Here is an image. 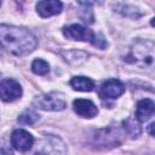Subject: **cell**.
Segmentation results:
<instances>
[{"label":"cell","instance_id":"7a4b0ae2","mask_svg":"<svg viewBox=\"0 0 155 155\" xmlns=\"http://www.w3.org/2000/svg\"><path fill=\"white\" fill-rule=\"evenodd\" d=\"M126 134L122 126H109L94 132L93 142L101 148H114L121 144Z\"/></svg>","mask_w":155,"mask_h":155},{"label":"cell","instance_id":"30bf717a","mask_svg":"<svg viewBox=\"0 0 155 155\" xmlns=\"http://www.w3.org/2000/svg\"><path fill=\"white\" fill-rule=\"evenodd\" d=\"M62 8H63V4L58 0H46V1H39L36 4V12L42 18L58 15L61 13Z\"/></svg>","mask_w":155,"mask_h":155},{"label":"cell","instance_id":"3957f363","mask_svg":"<svg viewBox=\"0 0 155 155\" xmlns=\"http://www.w3.org/2000/svg\"><path fill=\"white\" fill-rule=\"evenodd\" d=\"M128 58H132L128 62L139 64L140 67L151 65L154 61V44L151 41H142V40L134 42V45L130 51V54L127 56V59Z\"/></svg>","mask_w":155,"mask_h":155},{"label":"cell","instance_id":"52a82bcc","mask_svg":"<svg viewBox=\"0 0 155 155\" xmlns=\"http://www.w3.org/2000/svg\"><path fill=\"white\" fill-rule=\"evenodd\" d=\"M124 92H125V86L117 79H108L101 85L99 88V96L103 99L119 98Z\"/></svg>","mask_w":155,"mask_h":155},{"label":"cell","instance_id":"8fae6325","mask_svg":"<svg viewBox=\"0 0 155 155\" xmlns=\"http://www.w3.org/2000/svg\"><path fill=\"white\" fill-rule=\"evenodd\" d=\"M154 102L149 98L142 99L137 103V108H136V120L138 122H145L147 120H149L153 114H154Z\"/></svg>","mask_w":155,"mask_h":155},{"label":"cell","instance_id":"7c38bea8","mask_svg":"<svg viewBox=\"0 0 155 155\" xmlns=\"http://www.w3.org/2000/svg\"><path fill=\"white\" fill-rule=\"evenodd\" d=\"M70 86L75 91H81V92H91L94 88V82L86 76H74L70 80Z\"/></svg>","mask_w":155,"mask_h":155},{"label":"cell","instance_id":"ac0fdd59","mask_svg":"<svg viewBox=\"0 0 155 155\" xmlns=\"http://www.w3.org/2000/svg\"><path fill=\"white\" fill-rule=\"evenodd\" d=\"M0 76H1V75H0Z\"/></svg>","mask_w":155,"mask_h":155},{"label":"cell","instance_id":"9c48e42d","mask_svg":"<svg viewBox=\"0 0 155 155\" xmlns=\"http://www.w3.org/2000/svg\"><path fill=\"white\" fill-rule=\"evenodd\" d=\"M73 109L74 111L82 116V117H94L98 114V108L96 104L90 101V99H84V98H78L73 102Z\"/></svg>","mask_w":155,"mask_h":155},{"label":"cell","instance_id":"277c9868","mask_svg":"<svg viewBox=\"0 0 155 155\" xmlns=\"http://www.w3.org/2000/svg\"><path fill=\"white\" fill-rule=\"evenodd\" d=\"M33 104L35 108H39L41 110L46 111H59L65 109L67 107V101L65 97L62 92H48L40 94L34 98Z\"/></svg>","mask_w":155,"mask_h":155},{"label":"cell","instance_id":"6da1fadb","mask_svg":"<svg viewBox=\"0 0 155 155\" xmlns=\"http://www.w3.org/2000/svg\"><path fill=\"white\" fill-rule=\"evenodd\" d=\"M0 46L15 56H25L38 46L36 36L19 27L0 24Z\"/></svg>","mask_w":155,"mask_h":155},{"label":"cell","instance_id":"4fadbf2b","mask_svg":"<svg viewBox=\"0 0 155 155\" xmlns=\"http://www.w3.org/2000/svg\"><path fill=\"white\" fill-rule=\"evenodd\" d=\"M39 120V114L35 113L34 110L31 109H27L24 110L17 119V121L19 124H23V125H33L35 124L36 121Z\"/></svg>","mask_w":155,"mask_h":155},{"label":"cell","instance_id":"ba28073f","mask_svg":"<svg viewBox=\"0 0 155 155\" xmlns=\"http://www.w3.org/2000/svg\"><path fill=\"white\" fill-rule=\"evenodd\" d=\"M34 144V137L25 130H15L11 134V145L18 151H28Z\"/></svg>","mask_w":155,"mask_h":155},{"label":"cell","instance_id":"e0dca14e","mask_svg":"<svg viewBox=\"0 0 155 155\" xmlns=\"http://www.w3.org/2000/svg\"><path fill=\"white\" fill-rule=\"evenodd\" d=\"M1 4H2V2H1V1H0V6H1Z\"/></svg>","mask_w":155,"mask_h":155},{"label":"cell","instance_id":"5b68a950","mask_svg":"<svg viewBox=\"0 0 155 155\" xmlns=\"http://www.w3.org/2000/svg\"><path fill=\"white\" fill-rule=\"evenodd\" d=\"M63 34L65 38L71 39V40H78V41H88L93 44L96 34L88 29L85 28L80 24H70L63 28Z\"/></svg>","mask_w":155,"mask_h":155},{"label":"cell","instance_id":"8992f818","mask_svg":"<svg viewBox=\"0 0 155 155\" xmlns=\"http://www.w3.org/2000/svg\"><path fill=\"white\" fill-rule=\"evenodd\" d=\"M22 96V86L13 79H5L0 82V99L13 102Z\"/></svg>","mask_w":155,"mask_h":155},{"label":"cell","instance_id":"9a60e30c","mask_svg":"<svg viewBox=\"0 0 155 155\" xmlns=\"http://www.w3.org/2000/svg\"><path fill=\"white\" fill-rule=\"evenodd\" d=\"M124 130L125 132H127L132 138H136L140 134V126L138 125V122H136L132 119H127L124 121Z\"/></svg>","mask_w":155,"mask_h":155},{"label":"cell","instance_id":"5bb4252c","mask_svg":"<svg viewBox=\"0 0 155 155\" xmlns=\"http://www.w3.org/2000/svg\"><path fill=\"white\" fill-rule=\"evenodd\" d=\"M31 70L34 74L36 75H46L48 71H50V65L44 59H34L33 63H31Z\"/></svg>","mask_w":155,"mask_h":155},{"label":"cell","instance_id":"2e32d148","mask_svg":"<svg viewBox=\"0 0 155 155\" xmlns=\"http://www.w3.org/2000/svg\"><path fill=\"white\" fill-rule=\"evenodd\" d=\"M1 48H2V47H1V46H0V54H1V53H2V50H1Z\"/></svg>","mask_w":155,"mask_h":155}]
</instances>
